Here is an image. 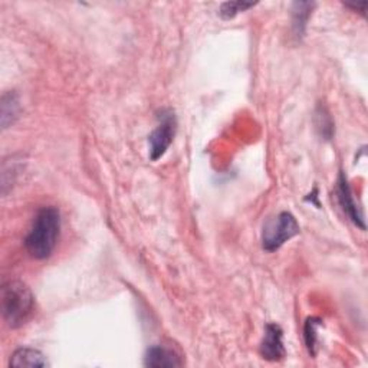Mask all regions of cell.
<instances>
[{"label": "cell", "instance_id": "cell-12", "mask_svg": "<svg viewBox=\"0 0 368 368\" xmlns=\"http://www.w3.org/2000/svg\"><path fill=\"white\" fill-rule=\"evenodd\" d=\"M315 126L317 130L320 131L321 137H324L325 140H331L334 136V122L331 119L330 112L324 108V107H318L317 112H315Z\"/></svg>", "mask_w": 368, "mask_h": 368}, {"label": "cell", "instance_id": "cell-8", "mask_svg": "<svg viewBox=\"0 0 368 368\" xmlns=\"http://www.w3.org/2000/svg\"><path fill=\"white\" fill-rule=\"evenodd\" d=\"M21 114V102L16 92H5L2 95V104H0V118H2V129L6 130L15 124V121Z\"/></svg>", "mask_w": 368, "mask_h": 368}, {"label": "cell", "instance_id": "cell-7", "mask_svg": "<svg viewBox=\"0 0 368 368\" xmlns=\"http://www.w3.org/2000/svg\"><path fill=\"white\" fill-rule=\"evenodd\" d=\"M144 364L147 367H180L183 362L175 351L164 345H153L147 350L144 357Z\"/></svg>", "mask_w": 368, "mask_h": 368}, {"label": "cell", "instance_id": "cell-3", "mask_svg": "<svg viewBox=\"0 0 368 368\" xmlns=\"http://www.w3.org/2000/svg\"><path fill=\"white\" fill-rule=\"evenodd\" d=\"M299 224L293 215L282 212L276 217L271 219L262 232V247L266 252H275L283 244L299 233Z\"/></svg>", "mask_w": 368, "mask_h": 368}, {"label": "cell", "instance_id": "cell-9", "mask_svg": "<svg viewBox=\"0 0 368 368\" xmlns=\"http://www.w3.org/2000/svg\"><path fill=\"white\" fill-rule=\"evenodd\" d=\"M11 367H46L45 355L35 348H19L11 357Z\"/></svg>", "mask_w": 368, "mask_h": 368}, {"label": "cell", "instance_id": "cell-10", "mask_svg": "<svg viewBox=\"0 0 368 368\" xmlns=\"http://www.w3.org/2000/svg\"><path fill=\"white\" fill-rule=\"evenodd\" d=\"M315 4H310V2H296L292 6V26L293 31L296 33V36L302 35L305 32L306 28V22H308L313 9H314Z\"/></svg>", "mask_w": 368, "mask_h": 368}, {"label": "cell", "instance_id": "cell-13", "mask_svg": "<svg viewBox=\"0 0 368 368\" xmlns=\"http://www.w3.org/2000/svg\"><path fill=\"white\" fill-rule=\"evenodd\" d=\"M255 4H247V2H226L220 6V18L224 19V21H229V19H233L237 13L240 12H244L249 8H254Z\"/></svg>", "mask_w": 368, "mask_h": 368}, {"label": "cell", "instance_id": "cell-1", "mask_svg": "<svg viewBox=\"0 0 368 368\" xmlns=\"http://www.w3.org/2000/svg\"><path fill=\"white\" fill-rule=\"evenodd\" d=\"M60 232V213L56 207H42L32 223V227L25 237V248L28 254L38 259H46L52 255Z\"/></svg>", "mask_w": 368, "mask_h": 368}, {"label": "cell", "instance_id": "cell-5", "mask_svg": "<svg viewBox=\"0 0 368 368\" xmlns=\"http://www.w3.org/2000/svg\"><path fill=\"white\" fill-rule=\"evenodd\" d=\"M261 355L266 361H281L286 355L283 345V331L276 324H268L265 328V337L261 342Z\"/></svg>", "mask_w": 368, "mask_h": 368}, {"label": "cell", "instance_id": "cell-2", "mask_svg": "<svg viewBox=\"0 0 368 368\" xmlns=\"http://www.w3.org/2000/svg\"><path fill=\"white\" fill-rule=\"evenodd\" d=\"M35 311V296L31 289L18 281L2 286V314L11 328L25 325Z\"/></svg>", "mask_w": 368, "mask_h": 368}, {"label": "cell", "instance_id": "cell-4", "mask_svg": "<svg viewBox=\"0 0 368 368\" xmlns=\"http://www.w3.org/2000/svg\"><path fill=\"white\" fill-rule=\"evenodd\" d=\"M157 118L158 126L148 137L150 158L153 161L160 160L167 153L177 130V118L174 115V111L163 109Z\"/></svg>", "mask_w": 368, "mask_h": 368}, {"label": "cell", "instance_id": "cell-6", "mask_svg": "<svg viewBox=\"0 0 368 368\" xmlns=\"http://www.w3.org/2000/svg\"><path fill=\"white\" fill-rule=\"evenodd\" d=\"M337 197H338V202H340L341 209H342L344 213L350 217V220H351L355 226H358L361 230H365V223H364L362 213H361L359 207L357 206V203H355V200H354L351 188H350L348 180H347V177H345L344 173L340 174L338 181H337Z\"/></svg>", "mask_w": 368, "mask_h": 368}, {"label": "cell", "instance_id": "cell-14", "mask_svg": "<svg viewBox=\"0 0 368 368\" xmlns=\"http://www.w3.org/2000/svg\"><path fill=\"white\" fill-rule=\"evenodd\" d=\"M345 6H347V8H351L352 11H359V13H361V15H364V13H365V8H367V2H364V4H359V5H358V4H357V5L347 4Z\"/></svg>", "mask_w": 368, "mask_h": 368}, {"label": "cell", "instance_id": "cell-11", "mask_svg": "<svg viewBox=\"0 0 368 368\" xmlns=\"http://www.w3.org/2000/svg\"><path fill=\"white\" fill-rule=\"evenodd\" d=\"M323 325V321L320 318H308L303 327V340L308 352L315 357L317 355V347H318V328Z\"/></svg>", "mask_w": 368, "mask_h": 368}]
</instances>
